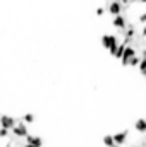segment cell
I'll return each instance as SVG.
<instances>
[{
	"label": "cell",
	"mask_w": 146,
	"mask_h": 147,
	"mask_svg": "<svg viewBox=\"0 0 146 147\" xmlns=\"http://www.w3.org/2000/svg\"><path fill=\"white\" fill-rule=\"evenodd\" d=\"M119 43H120V39H119L117 34H103L102 36V46L105 50H108V51H112Z\"/></svg>",
	"instance_id": "6da1fadb"
},
{
	"label": "cell",
	"mask_w": 146,
	"mask_h": 147,
	"mask_svg": "<svg viewBox=\"0 0 146 147\" xmlns=\"http://www.w3.org/2000/svg\"><path fill=\"white\" fill-rule=\"evenodd\" d=\"M10 134H12L16 139H24V137L28 135V125H26V123H23L21 120H17V123L12 127Z\"/></svg>",
	"instance_id": "7a4b0ae2"
},
{
	"label": "cell",
	"mask_w": 146,
	"mask_h": 147,
	"mask_svg": "<svg viewBox=\"0 0 146 147\" xmlns=\"http://www.w3.org/2000/svg\"><path fill=\"white\" fill-rule=\"evenodd\" d=\"M112 26L117 29V31H124L126 26H127V17L124 14H119V16H113L112 19Z\"/></svg>",
	"instance_id": "3957f363"
},
{
	"label": "cell",
	"mask_w": 146,
	"mask_h": 147,
	"mask_svg": "<svg viewBox=\"0 0 146 147\" xmlns=\"http://www.w3.org/2000/svg\"><path fill=\"white\" fill-rule=\"evenodd\" d=\"M134 55H138V50H136L134 46L127 45V46L124 48V53H122V57H120V62H122V65H124V67H127V60H129V58H132Z\"/></svg>",
	"instance_id": "277c9868"
},
{
	"label": "cell",
	"mask_w": 146,
	"mask_h": 147,
	"mask_svg": "<svg viewBox=\"0 0 146 147\" xmlns=\"http://www.w3.org/2000/svg\"><path fill=\"white\" fill-rule=\"evenodd\" d=\"M105 9L108 10L112 16H119V14H122V10H124V9H122V3H120L119 0H110L108 3L105 5Z\"/></svg>",
	"instance_id": "5b68a950"
},
{
	"label": "cell",
	"mask_w": 146,
	"mask_h": 147,
	"mask_svg": "<svg viewBox=\"0 0 146 147\" xmlns=\"http://www.w3.org/2000/svg\"><path fill=\"white\" fill-rule=\"evenodd\" d=\"M17 123V120L14 116H9V115H2L0 116V128H7V130H12V127Z\"/></svg>",
	"instance_id": "8992f818"
},
{
	"label": "cell",
	"mask_w": 146,
	"mask_h": 147,
	"mask_svg": "<svg viewBox=\"0 0 146 147\" xmlns=\"http://www.w3.org/2000/svg\"><path fill=\"white\" fill-rule=\"evenodd\" d=\"M127 137H129V132H127V130H124V132H117V134L112 135L115 146H119V147H122L126 142H127Z\"/></svg>",
	"instance_id": "52a82bcc"
},
{
	"label": "cell",
	"mask_w": 146,
	"mask_h": 147,
	"mask_svg": "<svg viewBox=\"0 0 146 147\" xmlns=\"http://www.w3.org/2000/svg\"><path fill=\"white\" fill-rule=\"evenodd\" d=\"M24 139H26L24 144H29V146H35V147H41L43 146V140H41L40 135H29V134H28Z\"/></svg>",
	"instance_id": "ba28073f"
},
{
	"label": "cell",
	"mask_w": 146,
	"mask_h": 147,
	"mask_svg": "<svg viewBox=\"0 0 146 147\" xmlns=\"http://www.w3.org/2000/svg\"><path fill=\"white\" fill-rule=\"evenodd\" d=\"M21 121H23V123H26V125H31V123H35V121H36V116H35L33 113H26V115H23Z\"/></svg>",
	"instance_id": "9c48e42d"
},
{
	"label": "cell",
	"mask_w": 146,
	"mask_h": 147,
	"mask_svg": "<svg viewBox=\"0 0 146 147\" xmlns=\"http://www.w3.org/2000/svg\"><path fill=\"white\" fill-rule=\"evenodd\" d=\"M134 127H136V130H138L139 134H145V132H146V120H145V118H139V120L136 121V125H134Z\"/></svg>",
	"instance_id": "30bf717a"
},
{
	"label": "cell",
	"mask_w": 146,
	"mask_h": 147,
	"mask_svg": "<svg viewBox=\"0 0 146 147\" xmlns=\"http://www.w3.org/2000/svg\"><path fill=\"white\" fill-rule=\"evenodd\" d=\"M141 58H145V57H141V55H134L132 58L127 60V67H138V63L141 62Z\"/></svg>",
	"instance_id": "8fae6325"
},
{
	"label": "cell",
	"mask_w": 146,
	"mask_h": 147,
	"mask_svg": "<svg viewBox=\"0 0 146 147\" xmlns=\"http://www.w3.org/2000/svg\"><path fill=\"white\" fill-rule=\"evenodd\" d=\"M103 144H105L107 147H119V146H115V142H113L112 135H105V137H103Z\"/></svg>",
	"instance_id": "7c38bea8"
},
{
	"label": "cell",
	"mask_w": 146,
	"mask_h": 147,
	"mask_svg": "<svg viewBox=\"0 0 146 147\" xmlns=\"http://www.w3.org/2000/svg\"><path fill=\"white\" fill-rule=\"evenodd\" d=\"M138 67H139V72H141V75H145V74H146V60H145V58H141V62L138 63Z\"/></svg>",
	"instance_id": "4fadbf2b"
},
{
	"label": "cell",
	"mask_w": 146,
	"mask_h": 147,
	"mask_svg": "<svg viewBox=\"0 0 146 147\" xmlns=\"http://www.w3.org/2000/svg\"><path fill=\"white\" fill-rule=\"evenodd\" d=\"M7 137H10V130H7V128H0V139H7Z\"/></svg>",
	"instance_id": "5bb4252c"
},
{
	"label": "cell",
	"mask_w": 146,
	"mask_h": 147,
	"mask_svg": "<svg viewBox=\"0 0 146 147\" xmlns=\"http://www.w3.org/2000/svg\"><path fill=\"white\" fill-rule=\"evenodd\" d=\"M105 10H107L105 7H98V9H96V16H98V17H103V16H105Z\"/></svg>",
	"instance_id": "9a60e30c"
},
{
	"label": "cell",
	"mask_w": 146,
	"mask_h": 147,
	"mask_svg": "<svg viewBox=\"0 0 146 147\" xmlns=\"http://www.w3.org/2000/svg\"><path fill=\"white\" fill-rule=\"evenodd\" d=\"M139 24H141V26L146 24V12H141V16H139Z\"/></svg>",
	"instance_id": "2e32d148"
},
{
	"label": "cell",
	"mask_w": 146,
	"mask_h": 147,
	"mask_svg": "<svg viewBox=\"0 0 146 147\" xmlns=\"http://www.w3.org/2000/svg\"><path fill=\"white\" fill-rule=\"evenodd\" d=\"M136 3H141V5H145V3H146V0H136Z\"/></svg>",
	"instance_id": "e0dca14e"
}]
</instances>
